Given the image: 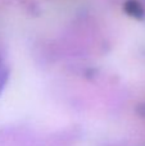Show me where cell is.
Returning a JSON list of instances; mask_svg holds the SVG:
<instances>
[{
    "label": "cell",
    "instance_id": "6da1fadb",
    "mask_svg": "<svg viewBox=\"0 0 145 146\" xmlns=\"http://www.w3.org/2000/svg\"><path fill=\"white\" fill-rule=\"evenodd\" d=\"M7 78H8V68L5 67L4 62L0 59V91L4 87L5 82H7Z\"/></svg>",
    "mask_w": 145,
    "mask_h": 146
}]
</instances>
